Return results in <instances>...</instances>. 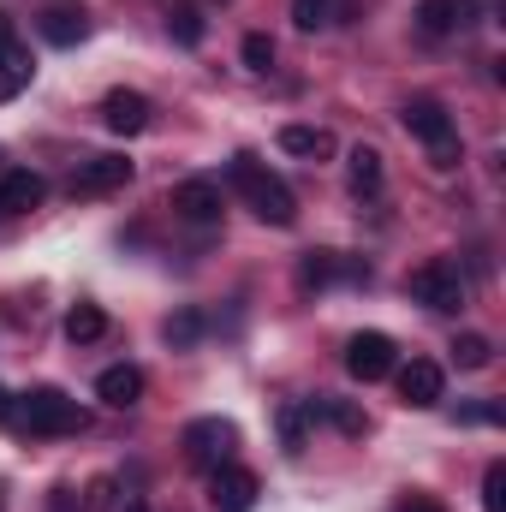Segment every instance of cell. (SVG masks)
<instances>
[{"label": "cell", "mask_w": 506, "mask_h": 512, "mask_svg": "<svg viewBox=\"0 0 506 512\" xmlns=\"http://www.w3.org/2000/svg\"><path fill=\"white\" fill-rule=\"evenodd\" d=\"M96 399L114 405V411H131V405L143 399V370H137V364H114V370H102V376H96Z\"/></svg>", "instance_id": "cell-15"}, {"label": "cell", "mask_w": 506, "mask_h": 512, "mask_svg": "<svg viewBox=\"0 0 506 512\" xmlns=\"http://www.w3.org/2000/svg\"><path fill=\"white\" fill-rule=\"evenodd\" d=\"M114 495H120L114 477H96V483H90V507H114Z\"/></svg>", "instance_id": "cell-29"}, {"label": "cell", "mask_w": 506, "mask_h": 512, "mask_svg": "<svg viewBox=\"0 0 506 512\" xmlns=\"http://www.w3.org/2000/svg\"><path fill=\"white\" fill-rule=\"evenodd\" d=\"M167 36H173L179 48H197V42H203V12H197V6H173V12H167Z\"/></svg>", "instance_id": "cell-24"}, {"label": "cell", "mask_w": 506, "mask_h": 512, "mask_svg": "<svg viewBox=\"0 0 506 512\" xmlns=\"http://www.w3.org/2000/svg\"><path fill=\"white\" fill-rule=\"evenodd\" d=\"M471 12H477V0H417V30L423 36H453V30L471 24Z\"/></svg>", "instance_id": "cell-13"}, {"label": "cell", "mask_w": 506, "mask_h": 512, "mask_svg": "<svg viewBox=\"0 0 506 512\" xmlns=\"http://www.w3.org/2000/svg\"><path fill=\"white\" fill-rule=\"evenodd\" d=\"M322 417H328L340 435H364V429H370V423H364V411H358V405H340V399H328V411H322Z\"/></svg>", "instance_id": "cell-28"}, {"label": "cell", "mask_w": 506, "mask_h": 512, "mask_svg": "<svg viewBox=\"0 0 506 512\" xmlns=\"http://www.w3.org/2000/svg\"><path fill=\"white\" fill-rule=\"evenodd\" d=\"M405 298L411 304H423V310H465V274H459V262H417L411 274H405Z\"/></svg>", "instance_id": "cell-4"}, {"label": "cell", "mask_w": 506, "mask_h": 512, "mask_svg": "<svg viewBox=\"0 0 506 512\" xmlns=\"http://www.w3.org/2000/svg\"><path fill=\"white\" fill-rule=\"evenodd\" d=\"M239 54H245V66H251V72H274V36H262V30H251Z\"/></svg>", "instance_id": "cell-26"}, {"label": "cell", "mask_w": 506, "mask_h": 512, "mask_svg": "<svg viewBox=\"0 0 506 512\" xmlns=\"http://www.w3.org/2000/svg\"><path fill=\"white\" fill-rule=\"evenodd\" d=\"M120 512H149V507H143V501H126V507H120Z\"/></svg>", "instance_id": "cell-32"}, {"label": "cell", "mask_w": 506, "mask_h": 512, "mask_svg": "<svg viewBox=\"0 0 506 512\" xmlns=\"http://www.w3.org/2000/svg\"><path fill=\"white\" fill-rule=\"evenodd\" d=\"M393 370H399V399H405V405H417V411L441 405L447 376H441V364H435V358H411V364H393Z\"/></svg>", "instance_id": "cell-8"}, {"label": "cell", "mask_w": 506, "mask_h": 512, "mask_svg": "<svg viewBox=\"0 0 506 512\" xmlns=\"http://www.w3.org/2000/svg\"><path fill=\"white\" fill-rule=\"evenodd\" d=\"M483 512H506V465L501 459L483 471Z\"/></svg>", "instance_id": "cell-27"}, {"label": "cell", "mask_w": 506, "mask_h": 512, "mask_svg": "<svg viewBox=\"0 0 506 512\" xmlns=\"http://www.w3.org/2000/svg\"><path fill=\"white\" fill-rule=\"evenodd\" d=\"M42 36H48L54 48H72V42H84V36H90V12H84V6H72V0H60V6H48V12H42Z\"/></svg>", "instance_id": "cell-16"}, {"label": "cell", "mask_w": 506, "mask_h": 512, "mask_svg": "<svg viewBox=\"0 0 506 512\" xmlns=\"http://www.w3.org/2000/svg\"><path fill=\"white\" fill-rule=\"evenodd\" d=\"M393 364H399V346L376 334V328H364V334H352L346 340V370L358 376V382H381V376H393Z\"/></svg>", "instance_id": "cell-6"}, {"label": "cell", "mask_w": 506, "mask_h": 512, "mask_svg": "<svg viewBox=\"0 0 506 512\" xmlns=\"http://www.w3.org/2000/svg\"><path fill=\"white\" fill-rule=\"evenodd\" d=\"M453 364H459V370H489V364H495V346H489L483 334H459V340H453Z\"/></svg>", "instance_id": "cell-25"}, {"label": "cell", "mask_w": 506, "mask_h": 512, "mask_svg": "<svg viewBox=\"0 0 506 512\" xmlns=\"http://www.w3.org/2000/svg\"><path fill=\"white\" fill-rule=\"evenodd\" d=\"M173 215L191 221V227H215V221H221V185H215V179H185V185H173Z\"/></svg>", "instance_id": "cell-9"}, {"label": "cell", "mask_w": 506, "mask_h": 512, "mask_svg": "<svg viewBox=\"0 0 506 512\" xmlns=\"http://www.w3.org/2000/svg\"><path fill=\"white\" fill-rule=\"evenodd\" d=\"M102 334H108L102 304H72V310H66V340H72V346H96Z\"/></svg>", "instance_id": "cell-20"}, {"label": "cell", "mask_w": 506, "mask_h": 512, "mask_svg": "<svg viewBox=\"0 0 506 512\" xmlns=\"http://www.w3.org/2000/svg\"><path fill=\"white\" fill-rule=\"evenodd\" d=\"M280 149L304 155V161H328L334 155V131L328 126H280Z\"/></svg>", "instance_id": "cell-18"}, {"label": "cell", "mask_w": 506, "mask_h": 512, "mask_svg": "<svg viewBox=\"0 0 506 512\" xmlns=\"http://www.w3.org/2000/svg\"><path fill=\"white\" fill-rule=\"evenodd\" d=\"M0 423H12V393L0 387Z\"/></svg>", "instance_id": "cell-31"}, {"label": "cell", "mask_w": 506, "mask_h": 512, "mask_svg": "<svg viewBox=\"0 0 506 512\" xmlns=\"http://www.w3.org/2000/svg\"><path fill=\"white\" fill-rule=\"evenodd\" d=\"M298 280L304 286H328V280H370V268L364 262H346L340 251H310L298 262Z\"/></svg>", "instance_id": "cell-14"}, {"label": "cell", "mask_w": 506, "mask_h": 512, "mask_svg": "<svg viewBox=\"0 0 506 512\" xmlns=\"http://www.w3.org/2000/svg\"><path fill=\"white\" fill-rule=\"evenodd\" d=\"M227 179H233V191L251 203L256 221H268V227H292V221H298V197H292V185H286L280 173H268L256 155H233V161H227Z\"/></svg>", "instance_id": "cell-1"}, {"label": "cell", "mask_w": 506, "mask_h": 512, "mask_svg": "<svg viewBox=\"0 0 506 512\" xmlns=\"http://www.w3.org/2000/svg\"><path fill=\"white\" fill-rule=\"evenodd\" d=\"M149 96L143 90H108L102 96V120H108V131H120V137H137V131L149 126Z\"/></svg>", "instance_id": "cell-11"}, {"label": "cell", "mask_w": 506, "mask_h": 512, "mask_svg": "<svg viewBox=\"0 0 506 512\" xmlns=\"http://www.w3.org/2000/svg\"><path fill=\"white\" fill-rule=\"evenodd\" d=\"M393 512H447V507H441L435 495H405V501H399Z\"/></svg>", "instance_id": "cell-30"}, {"label": "cell", "mask_w": 506, "mask_h": 512, "mask_svg": "<svg viewBox=\"0 0 506 512\" xmlns=\"http://www.w3.org/2000/svg\"><path fill=\"white\" fill-rule=\"evenodd\" d=\"M274 429H280V447L298 459V453H304V429H310V411H304V399L280 405V411H274Z\"/></svg>", "instance_id": "cell-21"}, {"label": "cell", "mask_w": 506, "mask_h": 512, "mask_svg": "<svg viewBox=\"0 0 506 512\" xmlns=\"http://www.w3.org/2000/svg\"><path fill=\"white\" fill-rule=\"evenodd\" d=\"M120 185H131L126 155H90V161H78V173H72V197H108V191H120Z\"/></svg>", "instance_id": "cell-7"}, {"label": "cell", "mask_w": 506, "mask_h": 512, "mask_svg": "<svg viewBox=\"0 0 506 512\" xmlns=\"http://www.w3.org/2000/svg\"><path fill=\"white\" fill-rule=\"evenodd\" d=\"M30 78H36L30 48H18V42L6 36V42H0V102H18V96L30 90Z\"/></svg>", "instance_id": "cell-17"}, {"label": "cell", "mask_w": 506, "mask_h": 512, "mask_svg": "<svg viewBox=\"0 0 506 512\" xmlns=\"http://www.w3.org/2000/svg\"><path fill=\"white\" fill-rule=\"evenodd\" d=\"M12 423L30 435H78L90 423V411L60 387H30L24 399H12Z\"/></svg>", "instance_id": "cell-2"}, {"label": "cell", "mask_w": 506, "mask_h": 512, "mask_svg": "<svg viewBox=\"0 0 506 512\" xmlns=\"http://www.w3.org/2000/svg\"><path fill=\"white\" fill-rule=\"evenodd\" d=\"M161 340H167L173 352H191V346L203 340V316H197V310H179V316H167V328H161Z\"/></svg>", "instance_id": "cell-23"}, {"label": "cell", "mask_w": 506, "mask_h": 512, "mask_svg": "<svg viewBox=\"0 0 506 512\" xmlns=\"http://www.w3.org/2000/svg\"><path fill=\"white\" fill-rule=\"evenodd\" d=\"M42 197H48V179L42 173H30V167L0 173V209L6 215H30V209H42Z\"/></svg>", "instance_id": "cell-12"}, {"label": "cell", "mask_w": 506, "mask_h": 512, "mask_svg": "<svg viewBox=\"0 0 506 512\" xmlns=\"http://www.w3.org/2000/svg\"><path fill=\"white\" fill-rule=\"evenodd\" d=\"M179 447H185V459H191L197 471H221V465H233V453H239V423H227V417H197V423H185Z\"/></svg>", "instance_id": "cell-5"}, {"label": "cell", "mask_w": 506, "mask_h": 512, "mask_svg": "<svg viewBox=\"0 0 506 512\" xmlns=\"http://www.w3.org/2000/svg\"><path fill=\"white\" fill-rule=\"evenodd\" d=\"M256 495H262V483H256V471H245V465H221L215 483H209L215 512H251Z\"/></svg>", "instance_id": "cell-10"}, {"label": "cell", "mask_w": 506, "mask_h": 512, "mask_svg": "<svg viewBox=\"0 0 506 512\" xmlns=\"http://www.w3.org/2000/svg\"><path fill=\"white\" fill-rule=\"evenodd\" d=\"M346 179H352V191H358V197H376V191H381V149L358 143V149L346 155Z\"/></svg>", "instance_id": "cell-19"}, {"label": "cell", "mask_w": 506, "mask_h": 512, "mask_svg": "<svg viewBox=\"0 0 506 512\" xmlns=\"http://www.w3.org/2000/svg\"><path fill=\"white\" fill-rule=\"evenodd\" d=\"M346 18V0H292V24L298 30H328Z\"/></svg>", "instance_id": "cell-22"}, {"label": "cell", "mask_w": 506, "mask_h": 512, "mask_svg": "<svg viewBox=\"0 0 506 512\" xmlns=\"http://www.w3.org/2000/svg\"><path fill=\"white\" fill-rule=\"evenodd\" d=\"M399 126L429 149L435 167H459V126H453V114H447L435 96H411V102L399 108Z\"/></svg>", "instance_id": "cell-3"}]
</instances>
